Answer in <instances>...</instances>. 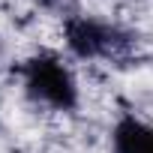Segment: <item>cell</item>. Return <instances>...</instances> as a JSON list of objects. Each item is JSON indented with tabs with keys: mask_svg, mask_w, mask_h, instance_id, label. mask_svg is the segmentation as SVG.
Masks as SVG:
<instances>
[{
	"mask_svg": "<svg viewBox=\"0 0 153 153\" xmlns=\"http://www.w3.org/2000/svg\"><path fill=\"white\" fill-rule=\"evenodd\" d=\"M21 75H24V90L36 102H45L54 108H72L75 105V81L57 57L27 60Z\"/></svg>",
	"mask_w": 153,
	"mask_h": 153,
	"instance_id": "cell-1",
	"label": "cell"
},
{
	"mask_svg": "<svg viewBox=\"0 0 153 153\" xmlns=\"http://www.w3.org/2000/svg\"><path fill=\"white\" fill-rule=\"evenodd\" d=\"M66 36H69V48L81 57H123L126 48H129V36L120 33L117 27L111 24H102V21H72L66 27Z\"/></svg>",
	"mask_w": 153,
	"mask_h": 153,
	"instance_id": "cell-2",
	"label": "cell"
},
{
	"mask_svg": "<svg viewBox=\"0 0 153 153\" xmlns=\"http://www.w3.org/2000/svg\"><path fill=\"white\" fill-rule=\"evenodd\" d=\"M114 153H153V126L123 117L114 126Z\"/></svg>",
	"mask_w": 153,
	"mask_h": 153,
	"instance_id": "cell-3",
	"label": "cell"
}]
</instances>
